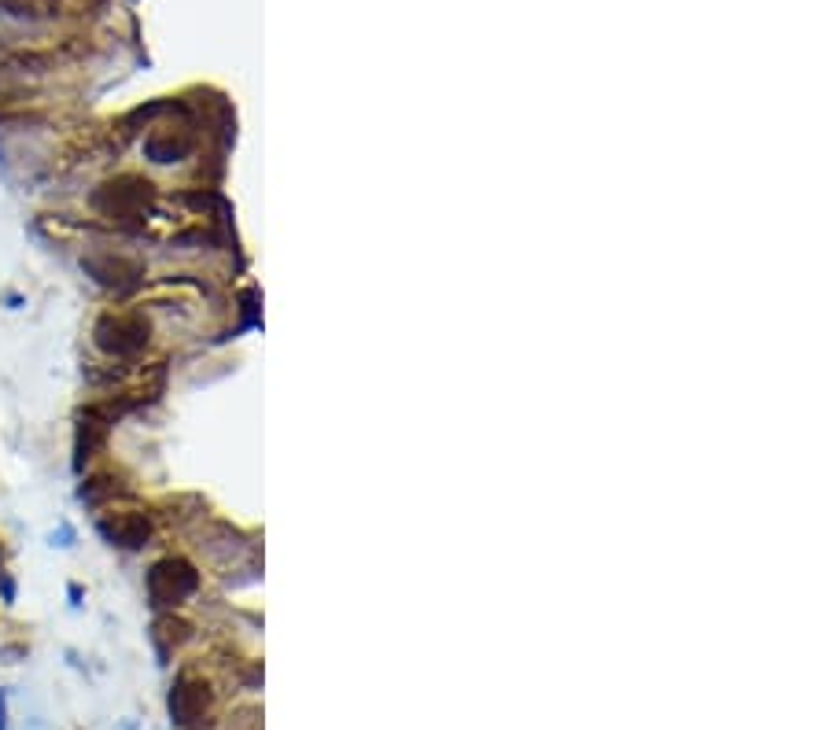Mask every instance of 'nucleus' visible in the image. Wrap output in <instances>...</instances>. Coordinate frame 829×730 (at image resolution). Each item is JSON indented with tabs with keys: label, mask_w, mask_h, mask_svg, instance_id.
<instances>
[{
	"label": "nucleus",
	"mask_w": 829,
	"mask_h": 730,
	"mask_svg": "<svg viewBox=\"0 0 829 730\" xmlns=\"http://www.w3.org/2000/svg\"><path fill=\"white\" fill-rule=\"evenodd\" d=\"M0 730H8V726H5V701H0Z\"/></svg>",
	"instance_id": "obj_1"
}]
</instances>
